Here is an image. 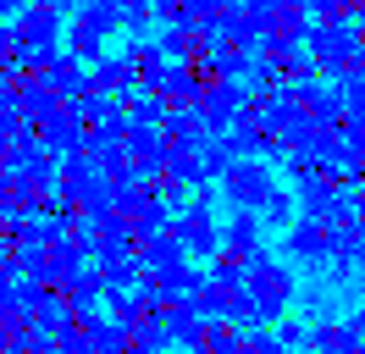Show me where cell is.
<instances>
[{
  "instance_id": "obj_5",
  "label": "cell",
  "mask_w": 365,
  "mask_h": 354,
  "mask_svg": "<svg viewBox=\"0 0 365 354\" xmlns=\"http://www.w3.org/2000/svg\"><path fill=\"white\" fill-rule=\"evenodd\" d=\"M222 249L227 255H260V216L255 211H232L227 221H222Z\"/></svg>"
},
{
  "instance_id": "obj_10",
  "label": "cell",
  "mask_w": 365,
  "mask_h": 354,
  "mask_svg": "<svg viewBox=\"0 0 365 354\" xmlns=\"http://www.w3.org/2000/svg\"><path fill=\"white\" fill-rule=\"evenodd\" d=\"M11 50H17V28H11V22H0V66L11 61Z\"/></svg>"
},
{
  "instance_id": "obj_9",
  "label": "cell",
  "mask_w": 365,
  "mask_h": 354,
  "mask_svg": "<svg viewBox=\"0 0 365 354\" xmlns=\"http://www.w3.org/2000/svg\"><path fill=\"white\" fill-rule=\"evenodd\" d=\"M150 17H155V6H144V0H133V6H122V28H128L133 39H144V28H150Z\"/></svg>"
},
{
  "instance_id": "obj_3",
  "label": "cell",
  "mask_w": 365,
  "mask_h": 354,
  "mask_svg": "<svg viewBox=\"0 0 365 354\" xmlns=\"http://www.w3.org/2000/svg\"><path fill=\"white\" fill-rule=\"evenodd\" d=\"M222 194H227L232 211H266V199L277 194V177L266 172V161H238L227 177H222Z\"/></svg>"
},
{
  "instance_id": "obj_6",
  "label": "cell",
  "mask_w": 365,
  "mask_h": 354,
  "mask_svg": "<svg viewBox=\"0 0 365 354\" xmlns=\"http://www.w3.org/2000/svg\"><path fill=\"white\" fill-rule=\"evenodd\" d=\"M72 22H83V28L100 34V39H111L116 28H122V6H116V0H83V6L72 11Z\"/></svg>"
},
{
  "instance_id": "obj_1",
  "label": "cell",
  "mask_w": 365,
  "mask_h": 354,
  "mask_svg": "<svg viewBox=\"0 0 365 354\" xmlns=\"http://www.w3.org/2000/svg\"><path fill=\"white\" fill-rule=\"evenodd\" d=\"M244 288H250L260 321H282V315H288V299H294V271L260 249V255H250V277H244Z\"/></svg>"
},
{
  "instance_id": "obj_2",
  "label": "cell",
  "mask_w": 365,
  "mask_h": 354,
  "mask_svg": "<svg viewBox=\"0 0 365 354\" xmlns=\"http://www.w3.org/2000/svg\"><path fill=\"white\" fill-rule=\"evenodd\" d=\"M210 199H216V194L200 188V194L188 199V211L172 221V233L182 238V249L200 255V261H216V255H222V221H216V211H210Z\"/></svg>"
},
{
  "instance_id": "obj_12",
  "label": "cell",
  "mask_w": 365,
  "mask_h": 354,
  "mask_svg": "<svg viewBox=\"0 0 365 354\" xmlns=\"http://www.w3.org/2000/svg\"><path fill=\"white\" fill-rule=\"evenodd\" d=\"M294 354H316V349H294Z\"/></svg>"
},
{
  "instance_id": "obj_8",
  "label": "cell",
  "mask_w": 365,
  "mask_h": 354,
  "mask_svg": "<svg viewBox=\"0 0 365 354\" xmlns=\"http://www.w3.org/2000/svg\"><path fill=\"white\" fill-rule=\"evenodd\" d=\"M294 194H288V188H277L272 199H266V211H260V221H272V227H282V233H288V227H294Z\"/></svg>"
},
{
  "instance_id": "obj_11",
  "label": "cell",
  "mask_w": 365,
  "mask_h": 354,
  "mask_svg": "<svg viewBox=\"0 0 365 354\" xmlns=\"http://www.w3.org/2000/svg\"><path fill=\"white\" fill-rule=\"evenodd\" d=\"M349 332H354V338L365 343V310H354V315H349Z\"/></svg>"
},
{
  "instance_id": "obj_4",
  "label": "cell",
  "mask_w": 365,
  "mask_h": 354,
  "mask_svg": "<svg viewBox=\"0 0 365 354\" xmlns=\"http://www.w3.org/2000/svg\"><path fill=\"white\" fill-rule=\"evenodd\" d=\"M282 249L294 255V261H304V266H321V261H332V233L321 227V221H294L288 227V238H282Z\"/></svg>"
},
{
  "instance_id": "obj_7",
  "label": "cell",
  "mask_w": 365,
  "mask_h": 354,
  "mask_svg": "<svg viewBox=\"0 0 365 354\" xmlns=\"http://www.w3.org/2000/svg\"><path fill=\"white\" fill-rule=\"evenodd\" d=\"M277 343H282V349L294 354V349H310V327H304V321H299V315H282V321H277Z\"/></svg>"
}]
</instances>
